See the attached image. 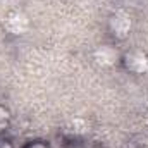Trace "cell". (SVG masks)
<instances>
[{
	"label": "cell",
	"mask_w": 148,
	"mask_h": 148,
	"mask_svg": "<svg viewBox=\"0 0 148 148\" xmlns=\"http://www.w3.org/2000/svg\"><path fill=\"white\" fill-rule=\"evenodd\" d=\"M7 122H9V112L0 107V131H2V129H5Z\"/></svg>",
	"instance_id": "cell-5"
},
{
	"label": "cell",
	"mask_w": 148,
	"mask_h": 148,
	"mask_svg": "<svg viewBox=\"0 0 148 148\" xmlns=\"http://www.w3.org/2000/svg\"><path fill=\"white\" fill-rule=\"evenodd\" d=\"M5 29L12 35H23L28 29V17L23 12H10L3 23Z\"/></svg>",
	"instance_id": "cell-1"
},
{
	"label": "cell",
	"mask_w": 148,
	"mask_h": 148,
	"mask_svg": "<svg viewBox=\"0 0 148 148\" xmlns=\"http://www.w3.org/2000/svg\"><path fill=\"white\" fill-rule=\"evenodd\" d=\"M126 67L133 73H147L148 71V57L143 52H131L126 55V60H124Z\"/></svg>",
	"instance_id": "cell-2"
},
{
	"label": "cell",
	"mask_w": 148,
	"mask_h": 148,
	"mask_svg": "<svg viewBox=\"0 0 148 148\" xmlns=\"http://www.w3.org/2000/svg\"><path fill=\"white\" fill-rule=\"evenodd\" d=\"M95 60L102 67H109L117 62V50H114L110 45H102L95 52Z\"/></svg>",
	"instance_id": "cell-4"
},
{
	"label": "cell",
	"mask_w": 148,
	"mask_h": 148,
	"mask_svg": "<svg viewBox=\"0 0 148 148\" xmlns=\"http://www.w3.org/2000/svg\"><path fill=\"white\" fill-rule=\"evenodd\" d=\"M110 28H112V31H114L115 36L124 38L129 33V29H131V19H129V16H126L122 12L112 16L110 17Z\"/></svg>",
	"instance_id": "cell-3"
}]
</instances>
